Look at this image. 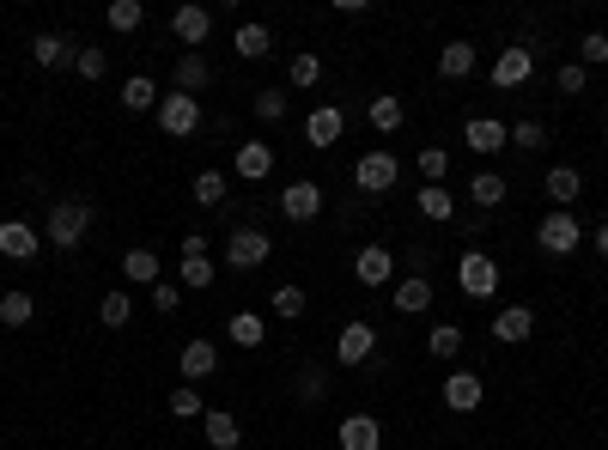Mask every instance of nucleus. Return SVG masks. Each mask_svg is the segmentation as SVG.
I'll return each mask as SVG.
<instances>
[{
  "mask_svg": "<svg viewBox=\"0 0 608 450\" xmlns=\"http://www.w3.org/2000/svg\"><path fill=\"white\" fill-rule=\"evenodd\" d=\"M86 225H92V207H86V201H73V195H61V201L49 207V225H43V244H55V250H80V238H86Z\"/></svg>",
  "mask_w": 608,
  "mask_h": 450,
  "instance_id": "obj_1",
  "label": "nucleus"
},
{
  "mask_svg": "<svg viewBox=\"0 0 608 450\" xmlns=\"http://www.w3.org/2000/svg\"><path fill=\"white\" fill-rule=\"evenodd\" d=\"M396 177H402V165H396V153H384V146L359 153V165H353L359 195H390V189H396Z\"/></svg>",
  "mask_w": 608,
  "mask_h": 450,
  "instance_id": "obj_2",
  "label": "nucleus"
},
{
  "mask_svg": "<svg viewBox=\"0 0 608 450\" xmlns=\"http://www.w3.org/2000/svg\"><path fill=\"white\" fill-rule=\"evenodd\" d=\"M456 286H463V298H493L499 292V262L487 250H463V262H456Z\"/></svg>",
  "mask_w": 608,
  "mask_h": 450,
  "instance_id": "obj_3",
  "label": "nucleus"
},
{
  "mask_svg": "<svg viewBox=\"0 0 608 450\" xmlns=\"http://www.w3.org/2000/svg\"><path fill=\"white\" fill-rule=\"evenodd\" d=\"M268 256H274V238L262 225H238V232L225 238V268H262Z\"/></svg>",
  "mask_w": 608,
  "mask_h": 450,
  "instance_id": "obj_4",
  "label": "nucleus"
},
{
  "mask_svg": "<svg viewBox=\"0 0 608 450\" xmlns=\"http://www.w3.org/2000/svg\"><path fill=\"white\" fill-rule=\"evenodd\" d=\"M536 244H542L548 256H572V250L584 244V225H578L572 213H560V207H548V213H542V225H536Z\"/></svg>",
  "mask_w": 608,
  "mask_h": 450,
  "instance_id": "obj_5",
  "label": "nucleus"
},
{
  "mask_svg": "<svg viewBox=\"0 0 608 450\" xmlns=\"http://www.w3.org/2000/svg\"><path fill=\"white\" fill-rule=\"evenodd\" d=\"M159 128H165L171 140H189V134L201 128V98H189V92H165V98H159Z\"/></svg>",
  "mask_w": 608,
  "mask_h": 450,
  "instance_id": "obj_6",
  "label": "nucleus"
},
{
  "mask_svg": "<svg viewBox=\"0 0 608 450\" xmlns=\"http://www.w3.org/2000/svg\"><path fill=\"white\" fill-rule=\"evenodd\" d=\"M317 213H323V183L298 177V183H286V189H280V219H292V225H311Z\"/></svg>",
  "mask_w": 608,
  "mask_h": 450,
  "instance_id": "obj_7",
  "label": "nucleus"
},
{
  "mask_svg": "<svg viewBox=\"0 0 608 450\" xmlns=\"http://www.w3.org/2000/svg\"><path fill=\"white\" fill-rule=\"evenodd\" d=\"M213 86V61L201 55V49H183L177 55V67H171V92H189V98H201Z\"/></svg>",
  "mask_w": 608,
  "mask_h": 450,
  "instance_id": "obj_8",
  "label": "nucleus"
},
{
  "mask_svg": "<svg viewBox=\"0 0 608 450\" xmlns=\"http://www.w3.org/2000/svg\"><path fill=\"white\" fill-rule=\"evenodd\" d=\"M353 280H359V286H390V280H396V250H390V244H365V250L353 256Z\"/></svg>",
  "mask_w": 608,
  "mask_h": 450,
  "instance_id": "obj_9",
  "label": "nucleus"
},
{
  "mask_svg": "<svg viewBox=\"0 0 608 450\" xmlns=\"http://www.w3.org/2000/svg\"><path fill=\"white\" fill-rule=\"evenodd\" d=\"M438 396H444V408H450V414H475V408L487 402V384L475 378V371H450Z\"/></svg>",
  "mask_w": 608,
  "mask_h": 450,
  "instance_id": "obj_10",
  "label": "nucleus"
},
{
  "mask_svg": "<svg viewBox=\"0 0 608 450\" xmlns=\"http://www.w3.org/2000/svg\"><path fill=\"white\" fill-rule=\"evenodd\" d=\"M43 250V232L37 225H25V219H0V256L7 262H31Z\"/></svg>",
  "mask_w": 608,
  "mask_h": 450,
  "instance_id": "obj_11",
  "label": "nucleus"
},
{
  "mask_svg": "<svg viewBox=\"0 0 608 450\" xmlns=\"http://www.w3.org/2000/svg\"><path fill=\"white\" fill-rule=\"evenodd\" d=\"M341 134H347V116H341L335 104H317L311 116H304V140H311L317 153H329V146H341Z\"/></svg>",
  "mask_w": 608,
  "mask_h": 450,
  "instance_id": "obj_12",
  "label": "nucleus"
},
{
  "mask_svg": "<svg viewBox=\"0 0 608 450\" xmlns=\"http://www.w3.org/2000/svg\"><path fill=\"white\" fill-rule=\"evenodd\" d=\"M529 73H536V55H529L523 43H517V49H499V61H493V86H499V92L529 86Z\"/></svg>",
  "mask_w": 608,
  "mask_h": 450,
  "instance_id": "obj_13",
  "label": "nucleus"
},
{
  "mask_svg": "<svg viewBox=\"0 0 608 450\" xmlns=\"http://www.w3.org/2000/svg\"><path fill=\"white\" fill-rule=\"evenodd\" d=\"M463 146L469 153H499V146H511V128L499 116H469L463 122Z\"/></svg>",
  "mask_w": 608,
  "mask_h": 450,
  "instance_id": "obj_14",
  "label": "nucleus"
},
{
  "mask_svg": "<svg viewBox=\"0 0 608 450\" xmlns=\"http://www.w3.org/2000/svg\"><path fill=\"white\" fill-rule=\"evenodd\" d=\"M31 61L37 67H73V61H80V43L61 37V31H37L31 37Z\"/></svg>",
  "mask_w": 608,
  "mask_h": 450,
  "instance_id": "obj_15",
  "label": "nucleus"
},
{
  "mask_svg": "<svg viewBox=\"0 0 608 450\" xmlns=\"http://www.w3.org/2000/svg\"><path fill=\"white\" fill-rule=\"evenodd\" d=\"M371 353H377V329H371V323H347V329L335 335V359H341V365H365Z\"/></svg>",
  "mask_w": 608,
  "mask_h": 450,
  "instance_id": "obj_16",
  "label": "nucleus"
},
{
  "mask_svg": "<svg viewBox=\"0 0 608 450\" xmlns=\"http://www.w3.org/2000/svg\"><path fill=\"white\" fill-rule=\"evenodd\" d=\"M432 298H438L432 280H426V274H408V280L390 292V305H396V317H420V311H432Z\"/></svg>",
  "mask_w": 608,
  "mask_h": 450,
  "instance_id": "obj_17",
  "label": "nucleus"
},
{
  "mask_svg": "<svg viewBox=\"0 0 608 450\" xmlns=\"http://www.w3.org/2000/svg\"><path fill=\"white\" fill-rule=\"evenodd\" d=\"M232 171H238L244 183H262V177L274 171V146H268V140H244L238 153H232Z\"/></svg>",
  "mask_w": 608,
  "mask_h": 450,
  "instance_id": "obj_18",
  "label": "nucleus"
},
{
  "mask_svg": "<svg viewBox=\"0 0 608 450\" xmlns=\"http://www.w3.org/2000/svg\"><path fill=\"white\" fill-rule=\"evenodd\" d=\"M183 384H201V378H213V371H219V347L201 335V341H183Z\"/></svg>",
  "mask_w": 608,
  "mask_h": 450,
  "instance_id": "obj_19",
  "label": "nucleus"
},
{
  "mask_svg": "<svg viewBox=\"0 0 608 450\" xmlns=\"http://www.w3.org/2000/svg\"><path fill=\"white\" fill-rule=\"evenodd\" d=\"M529 335H536V311H529V305H505V311L493 317V341L517 347V341H529Z\"/></svg>",
  "mask_w": 608,
  "mask_h": 450,
  "instance_id": "obj_20",
  "label": "nucleus"
},
{
  "mask_svg": "<svg viewBox=\"0 0 608 450\" xmlns=\"http://www.w3.org/2000/svg\"><path fill=\"white\" fill-rule=\"evenodd\" d=\"M335 438H341V450H384V426H377L371 414H347Z\"/></svg>",
  "mask_w": 608,
  "mask_h": 450,
  "instance_id": "obj_21",
  "label": "nucleus"
},
{
  "mask_svg": "<svg viewBox=\"0 0 608 450\" xmlns=\"http://www.w3.org/2000/svg\"><path fill=\"white\" fill-rule=\"evenodd\" d=\"M171 31H177V43L201 49V43L213 37V13H207V7H177V13H171Z\"/></svg>",
  "mask_w": 608,
  "mask_h": 450,
  "instance_id": "obj_22",
  "label": "nucleus"
},
{
  "mask_svg": "<svg viewBox=\"0 0 608 450\" xmlns=\"http://www.w3.org/2000/svg\"><path fill=\"white\" fill-rule=\"evenodd\" d=\"M542 195H548V201H554L560 213H572V201L584 195V177H578L572 165H554V171L542 177Z\"/></svg>",
  "mask_w": 608,
  "mask_h": 450,
  "instance_id": "obj_23",
  "label": "nucleus"
},
{
  "mask_svg": "<svg viewBox=\"0 0 608 450\" xmlns=\"http://www.w3.org/2000/svg\"><path fill=\"white\" fill-rule=\"evenodd\" d=\"M475 61H481V55H475V43H463V37L438 49V73H444V80H469Z\"/></svg>",
  "mask_w": 608,
  "mask_h": 450,
  "instance_id": "obj_24",
  "label": "nucleus"
},
{
  "mask_svg": "<svg viewBox=\"0 0 608 450\" xmlns=\"http://www.w3.org/2000/svg\"><path fill=\"white\" fill-rule=\"evenodd\" d=\"M414 207H420L432 225H450V219H456V195H450L444 183H426V189L414 195Z\"/></svg>",
  "mask_w": 608,
  "mask_h": 450,
  "instance_id": "obj_25",
  "label": "nucleus"
},
{
  "mask_svg": "<svg viewBox=\"0 0 608 450\" xmlns=\"http://www.w3.org/2000/svg\"><path fill=\"white\" fill-rule=\"evenodd\" d=\"M122 274H128L134 286H159V280H165V274H159V250H146V244L128 250V256H122Z\"/></svg>",
  "mask_w": 608,
  "mask_h": 450,
  "instance_id": "obj_26",
  "label": "nucleus"
},
{
  "mask_svg": "<svg viewBox=\"0 0 608 450\" xmlns=\"http://www.w3.org/2000/svg\"><path fill=\"white\" fill-rule=\"evenodd\" d=\"M225 335H232L238 347H250V353H256V347L268 341V323H262L256 311H232V323H225Z\"/></svg>",
  "mask_w": 608,
  "mask_h": 450,
  "instance_id": "obj_27",
  "label": "nucleus"
},
{
  "mask_svg": "<svg viewBox=\"0 0 608 450\" xmlns=\"http://www.w3.org/2000/svg\"><path fill=\"white\" fill-rule=\"evenodd\" d=\"M207 444H213V450H238V444H244L238 420L225 414V408H207Z\"/></svg>",
  "mask_w": 608,
  "mask_h": 450,
  "instance_id": "obj_28",
  "label": "nucleus"
},
{
  "mask_svg": "<svg viewBox=\"0 0 608 450\" xmlns=\"http://www.w3.org/2000/svg\"><path fill=\"white\" fill-rule=\"evenodd\" d=\"M122 110H159V86L146 80V73H134V80H122Z\"/></svg>",
  "mask_w": 608,
  "mask_h": 450,
  "instance_id": "obj_29",
  "label": "nucleus"
},
{
  "mask_svg": "<svg viewBox=\"0 0 608 450\" xmlns=\"http://www.w3.org/2000/svg\"><path fill=\"white\" fill-rule=\"evenodd\" d=\"M365 116H371V128H377V134H396L408 110H402V98H390V92H384V98H371V104H365Z\"/></svg>",
  "mask_w": 608,
  "mask_h": 450,
  "instance_id": "obj_30",
  "label": "nucleus"
},
{
  "mask_svg": "<svg viewBox=\"0 0 608 450\" xmlns=\"http://www.w3.org/2000/svg\"><path fill=\"white\" fill-rule=\"evenodd\" d=\"M232 49H238L244 61H262V55L274 49V31H268V25H238V37H232Z\"/></svg>",
  "mask_w": 608,
  "mask_h": 450,
  "instance_id": "obj_31",
  "label": "nucleus"
},
{
  "mask_svg": "<svg viewBox=\"0 0 608 450\" xmlns=\"http://www.w3.org/2000/svg\"><path fill=\"white\" fill-rule=\"evenodd\" d=\"M37 317V298L31 292H0V323H7V329H25Z\"/></svg>",
  "mask_w": 608,
  "mask_h": 450,
  "instance_id": "obj_32",
  "label": "nucleus"
},
{
  "mask_svg": "<svg viewBox=\"0 0 608 450\" xmlns=\"http://www.w3.org/2000/svg\"><path fill=\"white\" fill-rule=\"evenodd\" d=\"M426 353L432 359H456V353H463V329H456V323H432L426 329Z\"/></svg>",
  "mask_w": 608,
  "mask_h": 450,
  "instance_id": "obj_33",
  "label": "nucleus"
},
{
  "mask_svg": "<svg viewBox=\"0 0 608 450\" xmlns=\"http://www.w3.org/2000/svg\"><path fill=\"white\" fill-rule=\"evenodd\" d=\"M128 317H134V298L128 292H104L98 298V323L104 329H128Z\"/></svg>",
  "mask_w": 608,
  "mask_h": 450,
  "instance_id": "obj_34",
  "label": "nucleus"
},
{
  "mask_svg": "<svg viewBox=\"0 0 608 450\" xmlns=\"http://www.w3.org/2000/svg\"><path fill=\"white\" fill-rule=\"evenodd\" d=\"M177 280H183V292H207L213 286V256H183L177 262Z\"/></svg>",
  "mask_w": 608,
  "mask_h": 450,
  "instance_id": "obj_35",
  "label": "nucleus"
},
{
  "mask_svg": "<svg viewBox=\"0 0 608 450\" xmlns=\"http://www.w3.org/2000/svg\"><path fill=\"white\" fill-rule=\"evenodd\" d=\"M323 396H329V371H323V365H304V371H298V402L317 408Z\"/></svg>",
  "mask_w": 608,
  "mask_h": 450,
  "instance_id": "obj_36",
  "label": "nucleus"
},
{
  "mask_svg": "<svg viewBox=\"0 0 608 450\" xmlns=\"http://www.w3.org/2000/svg\"><path fill=\"white\" fill-rule=\"evenodd\" d=\"M189 201H195V207H219V201H225V171H201V177L189 183Z\"/></svg>",
  "mask_w": 608,
  "mask_h": 450,
  "instance_id": "obj_37",
  "label": "nucleus"
},
{
  "mask_svg": "<svg viewBox=\"0 0 608 450\" xmlns=\"http://www.w3.org/2000/svg\"><path fill=\"white\" fill-rule=\"evenodd\" d=\"M286 80H292L298 92H311V86L323 80V61H317L311 49H304V55H292V67H286Z\"/></svg>",
  "mask_w": 608,
  "mask_h": 450,
  "instance_id": "obj_38",
  "label": "nucleus"
},
{
  "mask_svg": "<svg viewBox=\"0 0 608 450\" xmlns=\"http://www.w3.org/2000/svg\"><path fill=\"white\" fill-rule=\"evenodd\" d=\"M505 195H511V189H505V177H493V171H481V177L469 183V201H475V207H499Z\"/></svg>",
  "mask_w": 608,
  "mask_h": 450,
  "instance_id": "obj_39",
  "label": "nucleus"
},
{
  "mask_svg": "<svg viewBox=\"0 0 608 450\" xmlns=\"http://www.w3.org/2000/svg\"><path fill=\"white\" fill-rule=\"evenodd\" d=\"M140 19H146V7H140V0H110V31H140Z\"/></svg>",
  "mask_w": 608,
  "mask_h": 450,
  "instance_id": "obj_40",
  "label": "nucleus"
},
{
  "mask_svg": "<svg viewBox=\"0 0 608 450\" xmlns=\"http://www.w3.org/2000/svg\"><path fill=\"white\" fill-rule=\"evenodd\" d=\"M274 317H286V323H298L304 317V286H274Z\"/></svg>",
  "mask_w": 608,
  "mask_h": 450,
  "instance_id": "obj_41",
  "label": "nucleus"
},
{
  "mask_svg": "<svg viewBox=\"0 0 608 450\" xmlns=\"http://www.w3.org/2000/svg\"><path fill=\"white\" fill-rule=\"evenodd\" d=\"M73 73H80V80H104V73H110V55L92 49V43H80V61H73Z\"/></svg>",
  "mask_w": 608,
  "mask_h": 450,
  "instance_id": "obj_42",
  "label": "nucleus"
},
{
  "mask_svg": "<svg viewBox=\"0 0 608 450\" xmlns=\"http://www.w3.org/2000/svg\"><path fill=\"white\" fill-rule=\"evenodd\" d=\"M420 177L426 183H444L450 177V153H444V146H420Z\"/></svg>",
  "mask_w": 608,
  "mask_h": 450,
  "instance_id": "obj_43",
  "label": "nucleus"
},
{
  "mask_svg": "<svg viewBox=\"0 0 608 450\" xmlns=\"http://www.w3.org/2000/svg\"><path fill=\"white\" fill-rule=\"evenodd\" d=\"M286 110H292V104H286V92H280V86L256 92V116H262V122H286Z\"/></svg>",
  "mask_w": 608,
  "mask_h": 450,
  "instance_id": "obj_44",
  "label": "nucleus"
},
{
  "mask_svg": "<svg viewBox=\"0 0 608 450\" xmlns=\"http://www.w3.org/2000/svg\"><path fill=\"white\" fill-rule=\"evenodd\" d=\"M171 414H177V420H195V414H207V408H201V390H195V384L171 390Z\"/></svg>",
  "mask_w": 608,
  "mask_h": 450,
  "instance_id": "obj_45",
  "label": "nucleus"
},
{
  "mask_svg": "<svg viewBox=\"0 0 608 450\" xmlns=\"http://www.w3.org/2000/svg\"><path fill=\"white\" fill-rule=\"evenodd\" d=\"M602 61H608V37H602V31H590V37L578 43V67L590 73V67H602Z\"/></svg>",
  "mask_w": 608,
  "mask_h": 450,
  "instance_id": "obj_46",
  "label": "nucleus"
},
{
  "mask_svg": "<svg viewBox=\"0 0 608 450\" xmlns=\"http://www.w3.org/2000/svg\"><path fill=\"white\" fill-rule=\"evenodd\" d=\"M554 86H560V92H566V98H578V92H584V86H590V73H584V67H578V61H566V67H560V73H554Z\"/></svg>",
  "mask_w": 608,
  "mask_h": 450,
  "instance_id": "obj_47",
  "label": "nucleus"
},
{
  "mask_svg": "<svg viewBox=\"0 0 608 450\" xmlns=\"http://www.w3.org/2000/svg\"><path fill=\"white\" fill-rule=\"evenodd\" d=\"M548 134H542V122H511V146H523V153H536Z\"/></svg>",
  "mask_w": 608,
  "mask_h": 450,
  "instance_id": "obj_48",
  "label": "nucleus"
},
{
  "mask_svg": "<svg viewBox=\"0 0 608 450\" xmlns=\"http://www.w3.org/2000/svg\"><path fill=\"white\" fill-rule=\"evenodd\" d=\"M152 305H159V317H171V311L183 305V286H171V280H159V286H152Z\"/></svg>",
  "mask_w": 608,
  "mask_h": 450,
  "instance_id": "obj_49",
  "label": "nucleus"
},
{
  "mask_svg": "<svg viewBox=\"0 0 608 450\" xmlns=\"http://www.w3.org/2000/svg\"><path fill=\"white\" fill-rule=\"evenodd\" d=\"M177 250H183V256H207V238H201V232H183Z\"/></svg>",
  "mask_w": 608,
  "mask_h": 450,
  "instance_id": "obj_50",
  "label": "nucleus"
},
{
  "mask_svg": "<svg viewBox=\"0 0 608 450\" xmlns=\"http://www.w3.org/2000/svg\"><path fill=\"white\" fill-rule=\"evenodd\" d=\"M408 262H414V274H426V262H432V250H426V244H408Z\"/></svg>",
  "mask_w": 608,
  "mask_h": 450,
  "instance_id": "obj_51",
  "label": "nucleus"
},
{
  "mask_svg": "<svg viewBox=\"0 0 608 450\" xmlns=\"http://www.w3.org/2000/svg\"><path fill=\"white\" fill-rule=\"evenodd\" d=\"M596 256H602V262H608V219H602V225H596Z\"/></svg>",
  "mask_w": 608,
  "mask_h": 450,
  "instance_id": "obj_52",
  "label": "nucleus"
}]
</instances>
